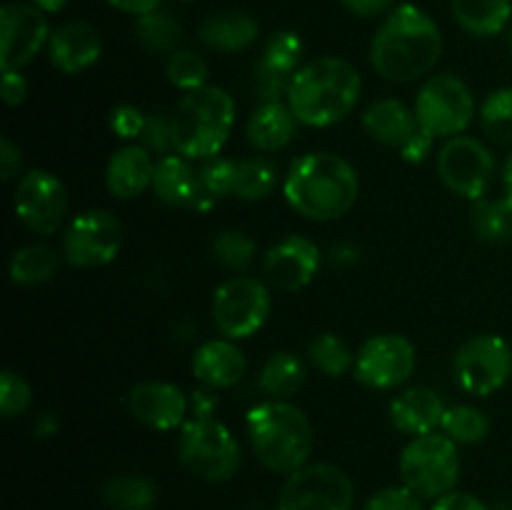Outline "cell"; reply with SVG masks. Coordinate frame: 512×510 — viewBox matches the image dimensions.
<instances>
[{"instance_id":"cell-1","label":"cell","mask_w":512,"mask_h":510,"mask_svg":"<svg viewBox=\"0 0 512 510\" xmlns=\"http://www.w3.org/2000/svg\"><path fill=\"white\" fill-rule=\"evenodd\" d=\"M443 55L438 23L413 3H400L383 18L370 43V63L383 80L415 83L433 75Z\"/></svg>"},{"instance_id":"cell-2","label":"cell","mask_w":512,"mask_h":510,"mask_svg":"<svg viewBox=\"0 0 512 510\" xmlns=\"http://www.w3.org/2000/svg\"><path fill=\"white\" fill-rule=\"evenodd\" d=\"M285 203L313 223H330L353 210L360 178L350 160L330 150L303 153L290 163L283 178Z\"/></svg>"},{"instance_id":"cell-3","label":"cell","mask_w":512,"mask_h":510,"mask_svg":"<svg viewBox=\"0 0 512 510\" xmlns=\"http://www.w3.org/2000/svg\"><path fill=\"white\" fill-rule=\"evenodd\" d=\"M363 95V75L350 60L320 55L300 65L285 103L308 128H330L348 118Z\"/></svg>"},{"instance_id":"cell-4","label":"cell","mask_w":512,"mask_h":510,"mask_svg":"<svg viewBox=\"0 0 512 510\" xmlns=\"http://www.w3.org/2000/svg\"><path fill=\"white\" fill-rule=\"evenodd\" d=\"M245 433L258 463L270 473L290 475L310 463L315 430L303 408L290 400H263L245 413Z\"/></svg>"},{"instance_id":"cell-5","label":"cell","mask_w":512,"mask_h":510,"mask_svg":"<svg viewBox=\"0 0 512 510\" xmlns=\"http://www.w3.org/2000/svg\"><path fill=\"white\" fill-rule=\"evenodd\" d=\"M173 148L193 163L218 158L235 128V100L218 85L185 93L170 113Z\"/></svg>"},{"instance_id":"cell-6","label":"cell","mask_w":512,"mask_h":510,"mask_svg":"<svg viewBox=\"0 0 512 510\" xmlns=\"http://www.w3.org/2000/svg\"><path fill=\"white\" fill-rule=\"evenodd\" d=\"M460 445L445 433L418 435L400 450V480L423 500H438L440 495L458 488L460 480Z\"/></svg>"},{"instance_id":"cell-7","label":"cell","mask_w":512,"mask_h":510,"mask_svg":"<svg viewBox=\"0 0 512 510\" xmlns=\"http://www.w3.org/2000/svg\"><path fill=\"white\" fill-rule=\"evenodd\" d=\"M178 460L190 475L205 483H225L238 475L243 465V448L225 423L193 420L180 428Z\"/></svg>"},{"instance_id":"cell-8","label":"cell","mask_w":512,"mask_h":510,"mask_svg":"<svg viewBox=\"0 0 512 510\" xmlns=\"http://www.w3.org/2000/svg\"><path fill=\"white\" fill-rule=\"evenodd\" d=\"M415 118L435 140L463 135L478 115L470 85L455 73H433L420 83L415 95Z\"/></svg>"},{"instance_id":"cell-9","label":"cell","mask_w":512,"mask_h":510,"mask_svg":"<svg viewBox=\"0 0 512 510\" xmlns=\"http://www.w3.org/2000/svg\"><path fill=\"white\" fill-rule=\"evenodd\" d=\"M273 295L270 285L250 275H233L215 288L210 313L223 338L245 340L253 338L270 318Z\"/></svg>"},{"instance_id":"cell-10","label":"cell","mask_w":512,"mask_h":510,"mask_svg":"<svg viewBox=\"0 0 512 510\" xmlns=\"http://www.w3.org/2000/svg\"><path fill=\"white\" fill-rule=\"evenodd\" d=\"M453 378L463 393L490 398L512 378V345L498 333L473 335L455 350Z\"/></svg>"},{"instance_id":"cell-11","label":"cell","mask_w":512,"mask_h":510,"mask_svg":"<svg viewBox=\"0 0 512 510\" xmlns=\"http://www.w3.org/2000/svg\"><path fill=\"white\" fill-rule=\"evenodd\" d=\"M355 485L333 463H308L285 475L275 510H353Z\"/></svg>"},{"instance_id":"cell-12","label":"cell","mask_w":512,"mask_h":510,"mask_svg":"<svg viewBox=\"0 0 512 510\" xmlns=\"http://www.w3.org/2000/svg\"><path fill=\"white\" fill-rule=\"evenodd\" d=\"M123 248V225L115 213L105 208H90L75 215L63 228L60 255L73 268H103L113 263Z\"/></svg>"},{"instance_id":"cell-13","label":"cell","mask_w":512,"mask_h":510,"mask_svg":"<svg viewBox=\"0 0 512 510\" xmlns=\"http://www.w3.org/2000/svg\"><path fill=\"white\" fill-rule=\"evenodd\" d=\"M435 168L450 193L468 200H480L488 193L498 163L483 140L473 135H455L440 145L435 155Z\"/></svg>"},{"instance_id":"cell-14","label":"cell","mask_w":512,"mask_h":510,"mask_svg":"<svg viewBox=\"0 0 512 510\" xmlns=\"http://www.w3.org/2000/svg\"><path fill=\"white\" fill-rule=\"evenodd\" d=\"M68 188L63 180L50 170L33 168L18 178L13 195L15 218L35 235H55L65 228L68 220Z\"/></svg>"},{"instance_id":"cell-15","label":"cell","mask_w":512,"mask_h":510,"mask_svg":"<svg viewBox=\"0 0 512 510\" xmlns=\"http://www.w3.org/2000/svg\"><path fill=\"white\" fill-rule=\"evenodd\" d=\"M418 368L413 340L400 333H380L365 340L355 353L353 375L370 390H398Z\"/></svg>"},{"instance_id":"cell-16","label":"cell","mask_w":512,"mask_h":510,"mask_svg":"<svg viewBox=\"0 0 512 510\" xmlns=\"http://www.w3.org/2000/svg\"><path fill=\"white\" fill-rule=\"evenodd\" d=\"M48 15L33 3H5L0 8V68L23 70L48 48Z\"/></svg>"},{"instance_id":"cell-17","label":"cell","mask_w":512,"mask_h":510,"mask_svg":"<svg viewBox=\"0 0 512 510\" xmlns=\"http://www.w3.org/2000/svg\"><path fill=\"white\" fill-rule=\"evenodd\" d=\"M320 265L323 253L315 240L305 235H285L263 255V280L280 293H298L313 283Z\"/></svg>"},{"instance_id":"cell-18","label":"cell","mask_w":512,"mask_h":510,"mask_svg":"<svg viewBox=\"0 0 512 510\" xmlns=\"http://www.w3.org/2000/svg\"><path fill=\"white\" fill-rule=\"evenodd\" d=\"M125 405L135 423L160 433L180 430L190 420V395L170 380L135 383L125 395Z\"/></svg>"},{"instance_id":"cell-19","label":"cell","mask_w":512,"mask_h":510,"mask_svg":"<svg viewBox=\"0 0 512 510\" xmlns=\"http://www.w3.org/2000/svg\"><path fill=\"white\" fill-rule=\"evenodd\" d=\"M303 38L295 30H278L263 45L253 73V90L260 103L288 98L293 75L303 65Z\"/></svg>"},{"instance_id":"cell-20","label":"cell","mask_w":512,"mask_h":510,"mask_svg":"<svg viewBox=\"0 0 512 510\" xmlns=\"http://www.w3.org/2000/svg\"><path fill=\"white\" fill-rule=\"evenodd\" d=\"M153 193L165 205L198 210V213H205V210H210L218 203V200L210 198L203 190L200 168H195L193 160L183 158L180 153L158 158L153 175Z\"/></svg>"},{"instance_id":"cell-21","label":"cell","mask_w":512,"mask_h":510,"mask_svg":"<svg viewBox=\"0 0 512 510\" xmlns=\"http://www.w3.org/2000/svg\"><path fill=\"white\" fill-rule=\"evenodd\" d=\"M100 55H103V35L88 20H68L50 33L48 58L60 73H83L98 63Z\"/></svg>"},{"instance_id":"cell-22","label":"cell","mask_w":512,"mask_h":510,"mask_svg":"<svg viewBox=\"0 0 512 510\" xmlns=\"http://www.w3.org/2000/svg\"><path fill=\"white\" fill-rule=\"evenodd\" d=\"M190 370H193V378L205 388L228 390L245 378L248 358L238 340L220 335V338L205 340L195 348L193 358H190Z\"/></svg>"},{"instance_id":"cell-23","label":"cell","mask_w":512,"mask_h":510,"mask_svg":"<svg viewBox=\"0 0 512 510\" xmlns=\"http://www.w3.org/2000/svg\"><path fill=\"white\" fill-rule=\"evenodd\" d=\"M445 400L440 393H435L428 385H413L405 388L390 400L388 418L398 433L418 438V435H428L440 430L445 415Z\"/></svg>"},{"instance_id":"cell-24","label":"cell","mask_w":512,"mask_h":510,"mask_svg":"<svg viewBox=\"0 0 512 510\" xmlns=\"http://www.w3.org/2000/svg\"><path fill=\"white\" fill-rule=\"evenodd\" d=\"M155 155L140 143L123 145L110 155L108 165H105V188L113 198L118 200H135L153 190V175H155Z\"/></svg>"},{"instance_id":"cell-25","label":"cell","mask_w":512,"mask_h":510,"mask_svg":"<svg viewBox=\"0 0 512 510\" xmlns=\"http://www.w3.org/2000/svg\"><path fill=\"white\" fill-rule=\"evenodd\" d=\"M260 25L248 10H218L198 25V40L215 53H243L258 43Z\"/></svg>"},{"instance_id":"cell-26","label":"cell","mask_w":512,"mask_h":510,"mask_svg":"<svg viewBox=\"0 0 512 510\" xmlns=\"http://www.w3.org/2000/svg\"><path fill=\"white\" fill-rule=\"evenodd\" d=\"M300 128V120L290 110L285 100L275 103H260L250 113L245 125V138L258 153H280L295 140Z\"/></svg>"},{"instance_id":"cell-27","label":"cell","mask_w":512,"mask_h":510,"mask_svg":"<svg viewBox=\"0 0 512 510\" xmlns=\"http://www.w3.org/2000/svg\"><path fill=\"white\" fill-rule=\"evenodd\" d=\"M363 128L375 143L385 145V148L400 150L415 133L420 130L415 110L408 108L403 100L398 98H380L370 103L360 115Z\"/></svg>"},{"instance_id":"cell-28","label":"cell","mask_w":512,"mask_h":510,"mask_svg":"<svg viewBox=\"0 0 512 510\" xmlns=\"http://www.w3.org/2000/svg\"><path fill=\"white\" fill-rule=\"evenodd\" d=\"M308 383V360L293 350H275L260 365L258 385L270 400H290Z\"/></svg>"},{"instance_id":"cell-29","label":"cell","mask_w":512,"mask_h":510,"mask_svg":"<svg viewBox=\"0 0 512 510\" xmlns=\"http://www.w3.org/2000/svg\"><path fill=\"white\" fill-rule=\"evenodd\" d=\"M450 10L455 23L473 38H495L512 20V0H450Z\"/></svg>"},{"instance_id":"cell-30","label":"cell","mask_w":512,"mask_h":510,"mask_svg":"<svg viewBox=\"0 0 512 510\" xmlns=\"http://www.w3.org/2000/svg\"><path fill=\"white\" fill-rule=\"evenodd\" d=\"M60 255L48 243H30L10 255L8 275L15 285L35 288V285L50 283L58 273Z\"/></svg>"},{"instance_id":"cell-31","label":"cell","mask_w":512,"mask_h":510,"mask_svg":"<svg viewBox=\"0 0 512 510\" xmlns=\"http://www.w3.org/2000/svg\"><path fill=\"white\" fill-rule=\"evenodd\" d=\"M100 500L110 510H153L158 500V485L148 475H113L100 485Z\"/></svg>"},{"instance_id":"cell-32","label":"cell","mask_w":512,"mask_h":510,"mask_svg":"<svg viewBox=\"0 0 512 510\" xmlns=\"http://www.w3.org/2000/svg\"><path fill=\"white\" fill-rule=\"evenodd\" d=\"M470 225L480 243L508 245L512 243V203L508 198H480L470 210Z\"/></svg>"},{"instance_id":"cell-33","label":"cell","mask_w":512,"mask_h":510,"mask_svg":"<svg viewBox=\"0 0 512 510\" xmlns=\"http://www.w3.org/2000/svg\"><path fill=\"white\" fill-rule=\"evenodd\" d=\"M135 40L153 55H173L183 40V25L170 10L158 8L135 18Z\"/></svg>"},{"instance_id":"cell-34","label":"cell","mask_w":512,"mask_h":510,"mask_svg":"<svg viewBox=\"0 0 512 510\" xmlns=\"http://www.w3.org/2000/svg\"><path fill=\"white\" fill-rule=\"evenodd\" d=\"M280 185V170L268 155H253V158L238 160V175H235L233 198L248 200H265L275 193Z\"/></svg>"},{"instance_id":"cell-35","label":"cell","mask_w":512,"mask_h":510,"mask_svg":"<svg viewBox=\"0 0 512 510\" xmlns=\"http://www.w3.org/2000/svg\"><path fill=\"white\" fill-rule=\"evenodd\" d=\"M308 363L325 378H343L353 373L355 353L340 335L318 333L308 345Z\"/></svg>"},{"instance_id":"cell-36","label":"cell","mask_w":512,"mask_h":510,"mask_svg":"<svg viewBox=\"0 0 512 510\" xmlns=\"http://www.w3.org/2000/svg\"><path fill=\"white\" fill-rule=\"evenodd\" d=\"M440 433L458 445H478L490 435V418L485 410L470 403L448 405L440 423Z\"/></svg>"},{"instance_id":"cell-37","label":"cell","mask_w":512,"mask_h":510,"mask_svg":"<svg viewBox=\"0 0 512 510\" xmlns=\"http://www.w3.org/2000/svg\"><path fill=\"white\" fill-rule=\"evenodd\" d=\"M480 128L493 145L512 148V88H498L480 105Z\"/></svg>"},{"instance_id":"cell-38","label":"cell","mask_w":512,"mask_h":510,"mask_svg":"<svg viewBox=\"0 0 512 510\" xmlns=\"http://www.w3.org/2000/svg\"><path fill=\"white\" fill-rule=\"evenodd\" d=\"M210 253H213L215 263L223 265L225 270H233V273H245V270L253 265L255 253H258V245L250 238L248 233L238 228L220 230L218 235L210 243Z\"/></svg>"},{"instance_id":"cell-39","label":"cell","mask_w":512,"mask_h":510,"mask_svg":"<svg viewBox=\"0 0 512 510\" xmlns=\"http://www.w3.org/2000/svg\"><path fill=\"white\" fill-rule=\"evenodd\" d=\"M165 75H168V80L178 90L193 93V90L205 88V85H208V63H205L203 55L195 53V50L178 48L168 58Z\"/></svg>"},{"instance_id":"cell-40","label":"cell","mask_w":512,"mask_h":510,"mask_svg":"<svg viewBox=\"0 0 512 510\" xmlns=\"http://www.w3.org/2000/svg\"><path fill=\"white\" fill-rule=\"evenodd\" d=\"M235 175H238V160L233 158H210L200 163V183L203 190L215 200L230 198L235 190Z\"/></svg>"},{"instance_id":"cell-41","label":"cell","mask_w":512,"mask_h":510,"mask_svg":"<svg viewBox=\"0 0 512 510\" xmlns=\"http://www.w3.org/2000/svg\"><path fill=\"white\" fill-rule=\"evenodd\" d=\"M33 405V388L28 380L15 370H3L0 375V415L3 418H15L23 415Z\"/></svg>"},{"instance_id":"cell-42","label":"cell","mask_w":512,"mask_h":510,"mask_svg":"<svg viewBox=\"0 0 512 510\" xmlns=\"http://www.w3.org/2000/svg\"><path fill=\"white\" fill-rule=\"evenodd\" d=\"M138 140L143 148H148L150 153L158 155V158H165V155L175 153L170 115L148 113V118H145V128H143V133H140Z\"/></svg>"},{"instance_id":"cell-43","label":"cell","mask_w":512,"mask_h":510,"mask_svg":"<svg viewBox=\"0 0 512 510\" xmlns=\"http://www.w3.org/2000/svg\"><path fill=\"white\" fill-rule=\"evenodd\" d=\"M363 510H425L423 498L408 490L405 485H390V488L378 490L368 498Z\"/></svg>"},{"instance_id":"cell-44","label":"cell","mask_w":512,"mask_h":510,"mask_svg":"<svg viewBox=\"0 0 512 510\" xmlns=\"http://www.w3.org/2000/svg\"><path fill=\"white\" fill-rule=\"evenodd\" d=\"M145 118H148V113H143L138 105L120 103L110 110L108 123H110V130H113L120 140H135L140 138V133H143Z\"/></svg>"},{"instance_id":"cell-45","label":"cell","mask_w":512,"mask_h":510,"mask_svg":"<svg viewBox=\"0 0 512 510\" xmlns=\"http://www.w3.org/2000/svg\"><path fill=\"white\" fill-rule=\"evenodd\" d=\"M220 408V398H218V390L213 388H195L190 393V418L193 420H215V413Z\"/></svg>"},{"instance_id":"cell-46","label":"cell","mask_w":512,"mask_h":510,"mask_svg":"<svg viewBox=\"0 0 512 510\" xmlns=\"http://www.w3.org/2000/svg\"><path fill=\"white\" fill-rule=\"evenodd\" d=\"M28 80H25L23 70H3V83H0V93L8 108H18L28 98Z\"/></svg>"},{"instance_id":"cell-47","label":"cell","mask_w":512,"mask_h":510,"mask_svg":"<svg viewBox=\"0 0 512 510\" xmlns=\"http://www.w3.org/2000/svg\"><path fill=\"white\" fill-rule=\"evenodd\" d=\"M430 510H490L478 495L465 493V490H450V493L440 495L438 500H433Z\"/></svg>"},{"instance_id":"cell-48","label":"cell","mask_w":512,"mask_h":510,"mask_svg":"<svg viewBox=\"0 0 512 510\" xmlns=\"http://www.w3.org/2000/svg\"><path fill=\"white\" fill-rule=\"evenodd\" d=\"M435 143H438V140H435L433 135H430V133H425V130L420 128L418 133H415L413 138H410L408 143H405L403 148H400V158H403L405 163H410V165H418V163H423V160L428 158L430 153H433Z\"/></svg>"},{"instance_id":"cell-49","label":"cell","mask_w":512,"mask_h":510,"mask_svg":"<svg viewBox=\"0 0 512 510\" xmlns=\"http://www.w3.org/2000/svg\"><path fill=\"white\" fill-rule=\"evenodd\" d=\"M23 170V150L13 143L10 135L0 138V175L3 180H13Z\"/></svg>"},{"instance_id":"cell-50","label":"cell","mask_w":512,"mask_h":510,"mask_svg":"<svg viewBox=\"0 0 512 510\" xmlns=\"http://www.w3.org/2000/svg\"><path fill=\"white\" fill-rule=\"evenodd\" d=\"M345 10L355 18H380L388 15L395 8V0H340Z\"/></svg>"},{"instance_id":"cell-51","label":"cell","mask_w":512,"mask_h":510,"mask_svg":"<svg viewBox=\"0 0 512 510\" xmlns=\"http://www.w3.org/2000/svg\"><path fill=\"white\" fill-rule=\"evenodd\" d=\"M110 8L120 10L125 15H133V18H140V15H148L153 10H158L163 5V0H105Z\"/></svg>"},{"instance_id":"cell-52","label":"cell","mask_w":512,"mask_h":510,"mask_svg":"<svg viewBox=\"0 0 512 510\" xmlns=\"http://www.w3.org/2000/svg\"><path fill=\"white\" fill-rule=\"evenodd\" d=\"M58 430H60V420H58V415L50 413V410L40 413L33 423L35 438H43V440L53 438V435H58Z\"/></svg>"},{"instance_id":"cell-53","label":"cell","mask_w":512,"mask_h":510,"mask_svg":"<svg viewBox=\"0 0 512 510\" xmlns=\"http://www.w3.org/2000/svg\"><path fill=\"white\" fill-rule=\"evenodd\" d=\"M333 260L335 265H355L360 260V250L350 243H340L335 245Z\"/></svg>"},{"instance_id":"cell-54","label":"cell","mask_w":512,"mask_h":510,"mask_svg":"<svg viewBox=\"0 0 512 510\" xmlns=\"http://www.w3.org/2000/svg\"><path fill=\"white\" fill-rule=\"evenodd\" d=\"M30 3H33L35 8L43 10L45 15H55V13H60V10H65L68 0H30Z\"/></svg>"},{"instance_id":"cell-55","label":"cell","mask_w":512,"mask_h":510,"mask_svg":"<svg viewBox=\"0 0 512 510\" xmlns=\"http://www.w3.org/2000/svg\"><path fill=\"white\" fill-rule=\"evenodd\" d=\"M500 175H503V195L512 203V150H510L508 158H505L503 173Z\"/></svg>"},{"instance_id":"cell-56","label":"cell","mask_w":512,"mask_h":510,"mask_svg":"<svg viewBox=\"0 0 512 510\" xmlns=\"http://www.w3.org/2000/svg\"><path fill=\"white\" fill-rule=\"evenodd\" d=\"M508 53H510V60H512V30L508 33Z\"/></svg>"},{"instance_id":"cell-57","label":"cell","mask_w":512,"mask_h":510,"mask_svg":"<svg viewBox=\"0 0 512 510\" xmlns=\"http://www.w3.org/2000/svg\"><path fill=\"white\" fill-rule=\"evenodd\" d=\"M183 3H193V0H183Z\"/></svg>"}]
</instances>
